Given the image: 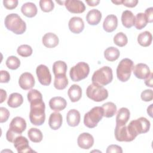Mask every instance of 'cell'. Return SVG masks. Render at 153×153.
<instances>
[{
  "label": "cell",
  "instance_id": "obj_1",
  "mask_svg": "<svg viewBox=\"0 0 153 153\" xmlns=\"http://www.w3.org/2000/svg\"><path fill=\"white\" fill-rule=\"evenodd\" d=\"M45 103L42 100L30 103L29 119L30 123L35 126H41L45 121Z\"/></svg>",
  "mask_w": 153,
  "mask_h": 153
},
{
  "label": "cell",
  "instance_id": "obj_2",
  "mask_svg": "<svg viewBox=\"0 0 153 153\" xmlns=\"http://www.w3.org/2000/svg\"><path fill=\"white\" fill-rule=\"evenodd\" d=\"M6 28L17 35L23 34L26 30V25L25 21L16 13L8 14L4 20Z\"/></svg>",
  "mask_w": 153,
  "mask_h": 153
},
{
  "label": "cell",
  "instance_id": "obj_3",
  "mask_svg": "<svg viewBox=\"0 0 153 153\" xmlns=\"http://www.w3.org/2000/svg\"><path fill=\"white\" fill-rule=\"evenodd\" d=\"M26 123L24 118L20 117H16L11 120L9 129L6 133L7 140L13 143L15 139L22 135V133L26 130Z\"/></svg>",
  "mask_w": 153,
  "mask_h": 153
},
{
  "label": "cell",
  "instance_id": "obj_4",
  "mask_svg": "<svg viewBox=\"0 0 153 153\" xmlns=\"http://www.w3.org/2000/svg\"><path fill=\"white\" fill-rule=\"evenodd\" d=\"M112 70L109 66H103L96 71L92 75V83L99 86L106 85L112 81Z\"/></svg>",
  "mask_w": 153,
  "mask_h": 153
},
{
  "label": "cell",
  "instance_id": "obj_5",
  "mask_svg": "<svg viewBox=\"0 0 153 153\" xmlns=\"http://www.w3.org/2000/svg\"><path fill=\"white\" fill-rule=\"evenodd\" d=\"M150 122L145 117H140L130 121L127 126L129 132L136 138L138 134L148 132L150 128Z\"/></svg>",
  "mask_w": 153,
  "mask_h": 153
},
{
  "label": "cell",
  "instance_id": "obj_6",
  "mask_svg": "<svg viewBox=\"0 0 153 153\" xmlns=\"http://www.w3.org/2000/svg\"><path fill=\"white\" fill-rule=\"evenodd\" d=\"M133 62L128 58L122 59L117 68V78L121 82H126L131 76L133 69Z\"/></svg>",
  "mask_w": 153,
  "mask_h": 153
},
{
  "label": "cell",
  "instance_id": "obj_7",
  "mask_svg": "<svg viewBox=\"0 0 153 153\" xmlns=\"http://www.w3.org/2000/svg\"><path fill=\"white\" fill-rule=\"evenodd\" d=\"M103 117V110L100 106L93 107L84 117V124L88 128H92L97 126Z\"/></svg>",
  "mask_w": 153,
  "mask_h": 153
},
{
  "label": "cell",
  "instance_id": "obj_8",
  "mask_svg": "<svg viewBox=\"0 0 153 153\" xmlns=\"http://www.w3.org/2000/svg\"><path fill=\"white\" fill-rule=\"evenodd\" d=\"M86 94L92 100L99 102L108 98V91L103 86H99L92 83L87 87Z\"/></svg>",
  "mask_w": 153,
  "mask_h": 153
},
{
  "label": "cell",
  "instance_id": "obj_9",
  "mask_svg": "<svg viewBox=\"0 0 153 153\" xmlns=\"http://www.w3.org/2000/svg\"><path fill=\"white\" fill-rule=\"evenodd\" d=\"M89 72V65L85 62H81L71 68L69 75L73 81L78 82L87 77Z\"/></svg>",
  "mask_w": 153,
  "mask_h": 153
},
{
  "label": "cell",
  "instance_id": "obj_10",
  "mask_svg": "<svg viewBox=\"0 0 153 153\" xmlns=\"http://www.w3.org/2000/svg\"><path fill=\"white\" fill-rule=\"evenodd\" d=\"M114 133L116 140L120 142H131L135 139L129 132L127 126L126 125L119 126L116 124Z\"/></svg>",
  "mask_w": 153,
  "mask_h": 153
},
{
  "label": "cell",
  "instance_id": "obj_11",
  "mask_svg": "<svg viewBox=\"0 0 153 153\" xmlns=\"http://www.w3.org/2000/svg\"><path fill=\"white\" fill-rule=\"evenodd\" d=\"M36 73L39 82L43 85H49L51 82V75L48 68L44 65H40L36 69Z\"/></svg>",
  "mask_w": 153,
  "mask_h": 153
},
{
  "label": "cell",
  "instance_id": "obj_12",
  "mask_svg": "<svg viewBox=\"0 0 153 153\" xmlns=\"http://www.w3.org/2000/svg\"><path fill=\"white\" fill-rule=\"evenodd\" d=\"M14 146L19 153H27L35 152L29 146V141L26 137L22 135L17 136L14 141Z\"/></svg>",
  "mask_w": 153,
  "mask_h": 153
},
{
  "label": "cell",
  "instance_id": "obj_13",
  "mask_svg": "<svg viewBox=\"0 0 153 153\" xmlns=\"http://www.w3.org/2000/svg\"><path fill=\"white\" fill-rule=\"evenodd\" d=\"M35 78L32 74L29 72H24L19 77V86L25 90L31 89L35 85Z\"/></svg>",
  "mask_w": 153,
  "mask_h": 153
},
{
  "label": "cell",
  "instance_id": "obj_14",
  "mask_svg": "<svg viewBox=\"0 0 153 153\" xmlns=\"http://www.w3.org/2000/svg\"><path fill=\"white\" fill-rule=\"evenodd\" d=\"M66 8L71 13L79 14L83 13L85 10L84 4L79 0H67L65 1Z\"/></svg>",
  "mask_w": 153,
  "mask_h": 153
},
{
  "label": "cell",
  "instance_id": "obj_15",
  "mask_svg": "<svg viewBox=\"0 0 153 153\" xmlns=\"http://www.w3.org/2000/svg\"><path fill=\"white\" fill-rule=\"evenodd\" d=\"M77 143L79 148L84 149H88L94 144V138L88 133H82L78 136Z\"/></svg>",
  "mask_w": 153,
  "mask_h": 153
},
{
  "label": "cell",
  "instance_id": "obj_16",
  "mask_svg": "<svg viewBox=\"0 0 153 153\" xmlns=\"http://www.w3.org/2000/svg\"><path fill=\"white\" fill-rule=\"evenodd\" d=\"M134 75L140 79H146L151 74L148 66L145 63H140L133 67Z\"/></svg>",
  "mask_w": 153,
  "mask_h": 153
},
{
  "label": "cell",
  "instance_id": "obj_17",
  "mask_svg": "<svg viewBox=\"0 0 153 153\" xmlns=\"http://www.w3.org/2000/svg\"><path fill=\"white\" fill-rule=\"evenodd\" d=\"M69 30L74 33H81L84 28V23L83 20L79 17H72L68 23Z\"/></svg>",
  "mask_w": 153,
  "mask_h": 153
},
{
  "label": "cell",
  "instance_id": "obj_18",
  "mask_svg": "<svg viewBox=\"0 0 153 153\" xmlns=\"http://www.w3.org/2000/svg\"><path fill=\"white\" fill-rule=\"evenodd\" d=\"M118 26V19L114 14H109L106 17L103 23V29L106 32L114 31Z\"/></svg>",
  "mask_w": 153,
  "mask_h": 153
},
{
  "label": "cell",
  "instance_id": "obj_19",
  "mask_svg": "<svg viewBox=\"0 0 153 153\" xmlns=\"http://www.w3.org/2000/svg\"><path fill=\"white\" fill-rule=\"evenodd\" d=\"M66 100L60 96L53 97L49 101L50 108L56 112L63 110L66 107Z\"/></svg>",
  "mask_w": 153,
  "mask_h": 153
},
{
  "label": "cell",
  "instance_id": "obj_20",
  "mask_svg": "<svg viewBox=\"0 0 153 153\" xmlns=\"http://www.w3.org/2000/svg\"><path fill=\"white\" fill-rule=\"evenodd\" d=\"M42 42L45 47L51 48H54L59 44V39L56 34L52 32H48L43 36Z\"/></svg>",
  "mask_w": 153,
  "mask_h": 153
},
{
  "label": "cell",
  "instance_id": "obj_21",
  "mask_svg": "<svg viewBox=\"0 0 153 153\" xmlns=\"http://www.w3.org/2000/svg\"><path fill=\"white\" fill-rule=\"evenodd\" d=\"M80 120L81 115L79 112L78 110L72 109L68 112L66 115V121L69 126H77L80 122Z\"/></svg>",
  "mask_w": 153,
  "mask_h": 153
},
{
  "label": "cell",
  "instance_id": "obj_22",
  "mask_svg": "<svg viewBox=\"0 0 153 153\" xmlns=\"http://www.w3.org/2000/svg\"><path fill=\"white\" fill-rule=\"evenodd\" d=\"M62 120L63 118L60 113L58 112L51 113L48 120L50 127L54 130H58L62 124Z\"/></svg>",
  "mask_w": 153,
  "mask_h": 153
},
{
  "label": "cell",
  "instance_id": "obj_23",
  "mask_svg": "<svg viewBox=\"0 0 153 153\" xmlns=\"http://www.w3.org/2000/svg\"><path fill=\"white\" fill-rule=\"evenodd\" d=\"M130 111L127 108L123 107L120 108L117 114L116 124L119 126L126 125L130 118Z\"/></svg>",
  "mask_w": 153,
  "mask_h": 153
},
{
  "label": "cell",
  "instance_id": "obj_24",
  "mask_svg": "<svg viewBox=\"0 0 153 153\" xmlns=\"http://www.w3.org/2000/svg\"><path fill=\"white\" fill-rule=\"evenodd\" d=\"M101 19L102 13L97 9L90 10L86 15V20L90 25H97L100 22Z\"/></svg>",
  "mask_w": 153,
  "mask_h": 153
},
{
  "label": "cell",
  "instance_id": "obj_25",
  "mask_svg": "<svg viewBox=\"0 0 153 153\" xmlns=\"http://www.w3.org/2000/svg\"><path fill=\"white\" fill-rule=\"evenodd\" d=\"M21 11L26 17L32 18L36 16L38 10L34 3L28 2L22 5L21 7Z\"/></svg>",
  "mask_w": 153,
  "mask_h": 153
},
{
  "label": "cell",
  "instance_id": "obj_26",
  "mask_svg": "<svg viewBox=\"0 0 153 153\" xmlns=\"http://www.w3.org/2000/svg\"><path fill=\"white\" fill-rule=\"evenodd\" d=\"M68 96L72 102H78L82 96V89L76 84L72 85L68 91Z\"/></svg>",
  "mask_w": 153,
  "mask_h": 153
},
{
  "label": "cell",
  "instance_id": "obj_27",
  "mask_svg": "<svg viewBox=\"0 0 153 153\" xmlns=\"http://www.w3.org/2000/svg\"><path fill=\"white\" fill-rule=\"evenodd\" d=\"M135 17L130 10H125L121 14V22L126 28H130L134 26Z\"/></svg>",
  "mask_w": 153,
  "mask_h": 153
},
{
  "label": "cell",
  "instance_id": "obj_28",
  "mask_svg": "<svg viewBox=\"0 0 153 153\" xmlns=\"http://www.w3.org/2000/svg\"><path fill=\"white\" fill-rule=\"evenodd\" d=\"M23 102V98L21 94L19 93H13L8 97L7 100L8 105L13 108H17L22 105Z\"/></svg>",
  "mask_w": 153,
  "mask_h": 153
},
{
  "label": "cell",
  "instance_id": "obj_29",
  "mask_svg": "<svg viewBox=\"0 0 153 153\" xmlns=\"http://www.w3.org/2000/svg\"><path fill=\"white\" fill-rule=\"evenodd\" d=\"M152 41V36L150 32L144 31L141 32L137 36V42L142 47L149 46Z\"/></svg>",
  "mask_w": 153,
  "mask_h": 153
},
{
  "label": "cell",
  "instance_id": "obj_30",
  "mask_svg": "<svg viewBox=\"0 0 153 153\" xmlns=\"http://www.w3.org/2000/svg\"><path fill=\"white\" fill-rule=\"evenodd\" d=\"M68 85V79L66 74H60L54 76V86L57 90H63Z\"/></svg>",
  "mask_w": 153,
  "mask_h": 153
},
{
  "label": "cell",
  "instance_id": "obj_31",
  "mask_svg": "<svg viewBox=\"0 0 153 153\" xmlns=\"http://www.w3.org/2000/svg\"><path fill=\"white\" fill-rule=\"evenodd\" d=\"M120 53L118 48L114 47H110L107 48L104 51L105 58L109 62H114L118 59Z\"/></svg>",
  "mask_w": 153,
  "mask_h": 153
},
{
  "label": "cell",
  "instance_id": "obj_32",
  "mask_svg": "<svg viewBox=\"0 0 153 153\" xmlns=\"http://www.w3.org/2000/svg\"><path fill=\"white\" fill-rule=\"evenodd\" d=\"M102 108L103 110V117L106 118L113 117L117 111L116 105L111 102H108L103 104Z\"/></svg>",
  "mask_w": 153,
  "mask_h": 153
},
{
  "label": "cell",
  "instance_id": "obj_33",
  "mask_svg": "<svg viewBox=\"0 0 153 153\" xmlns=\"http://www.w3.org/2000/svg\"><path fill=\"white\" fill-rule=\"evenodd\" d=\"M29 139L34 143L40 142L43 138V135L40 130L36 128H30L27 131Z\"/></svg>",
  "mask_w": 153,
  "mask_h": 153
},
{
  "label": "cell",
  "instance_id": "obj_34",
  "mask_svg": "<svg viewBox=\"0 0 153 153\" xmlns=\"http://www.w3.org/2000/svg\"><path fill=\"white\" fill-rule=\"evenodd\" d=\"M67 71L66 63L62 60L55 62L53 65V72L54 76L60 74H66Z\"/></svg>",
  "mask_w": 153,
  "mask_h": 153
},
{
  "label": "cell",
  "instance_id": "obj_35",
  "mask_svg": "<svg viewBox=\"0 0 153 153\" xmlns=\"http://www.w3.org/2000/svg\"><path fill=\"white\" fill-rule=\"evenodd\" d=\"M148 20L144 13H139L136 14L134 19V26L137 29L140 30L143 29L146 26Z\"/></svg>",
  "mask_w": 153,
  "mask_h": 153
},
{
  "label": "cell",
  "instance_id": "obj_36",
  "mask_svg": "<svg viewBox=\"0 0 153 153\" xmlns=\"http://www.w3.org/2000/svg\"><path fill=\"white\" fill-rule=\"evenodd\" d=\"M127 37L123 32H118L114 37V42L118 47H122L125 46L127 44Z\"/></svg>",
  "mask_w": 153,
  "mask_h": 153
},
{
  "label": "cell",
  "instance_id": "obj_37",
  "mask_svg": "<svg viewBox=\"0 0 153 153\" xmlns=\"http://www.w3.org/2000/svg\"><path fill=\"white\" fill-rule=\"evenodd\" d=\"M5 64L8 68L11 70H16L19 68L20 65V61L16 56H11L7 58Z\"/></svg>",
  "mask_w": 153,
  "mask_h": 153
},
{
  "label": "cell",
  "instance_id": "obj_38",
  "mask_svg": "<svg viewBox=\"0 0 153 153\" xmlns=\"http://www.w3.org/2000/svg\"><path fill=\"white\" fill-rule=\"evenodd\" d=\"M17 52L20 56L26 57L30 56L32 54V48L29 45L23 44L20 45L17 48Z\"/></svg>",
  "mask_w": 153,
  "mask_h": 153
},
{
  "label": "cell",
  "instance_id": "obj_39",
  "mask_svg": "<svg viewBox=\"0 0 153 153\" xmlns=\"http://www.w3.org/2000/svg\"><path fill=\"white\" fill-rule=\"evenodd\" d=\"M27 96L29 103L36 100H42V95L41 93L36 89H32L29 91Z\"/></svg>",
  "mask_w": 153,
  "mask_h": 153
},
{
  "label": "cell",
  "instance_id": "obj_40",
  "mask_svg": "<svg viewBox=\"0 0 153 153\" xmlns=\"http://www.w3.org/2000/svg\"><path fill=\"white\" fill-rule=\"evenodd\" d=\"M39 6L41 10L45 13L51 11L54 7V3L51 0H41Z\"/></svg>",
  "mask_w": 153,
  "mask_h": 153
},
{
  "label": "cell",
  "instance_id": "obj_41",
  "mask_svg": "<svg viewBox=\"0 0 153 153\" xmlns=\"http://www.w3.org/2000/svg\"><path fill=\"white\" fill-rule=\"evenodd\" d=\"M141 99L145 102H150L153 99V92L151 89H147L143 91L140 95Z\"/></svg>",
  "mask_w": 153,
  "mask_h": 153
},
{
  "label": "cell",
  "instance_id": "obj_42",
  "mask_svg": "<svg viewBox=\"0 0 153 153\" xmlns=\"http://www.w3.org/2000/svg\"><path fill=\"white\" fill-rule=\"evenodd\" d=\"M17 0H4L3 4L5 8L8 10H13L17 7L18 5Z\"/></svg>",
  "mask_w": 153,
  "mask_h": 153
},
{
  "label": "cell",
  "instance_id": "obj_43",
  "mask_svg": "<svg viewBox=\"0 0 153 153\" xmlns=\"http://www.w3.org/2000/svg\"><path fill=\"white\" fill-rule=\"evenodd\" d=\"M0 112H1V118H0L1 123L7 121L10 117L9 111L4 107H1Z\"/></svg>",
  "mask_w": 153,
  "mask_h": 153
},
{
  "label": "cell",
  "instance_id": "obj_44",
  "mask_svg": "<svg viewBox=\"0 0 153 153\" xmlns=\"http://www.w3.org/2000/svg\"><path fill=\"white\" fill-rule=\"evenodd\" d=\"M106 152V153H122L123 149L121 146L117 145H111L108 146Z\"/></svg>",
  "mask_w": 153,
  "mask_h": 153
},
{
  "label": "cell",
  "instance_id": "obj_45",
  "mask_svg": "<svg viewBox=\"0 0 153 153\" xmlns=\"http://www.w3.org/2000/svg\"><path fill=\"white\" fill-rule=\"evenodd\" d=\"M1 72V83H7L10 79V75L7 71L2 70Z\"/></svg>",
  "mask_w": 153,
  "mask_h": 153
},
{
  "label": "cell",
  "instance_id": "obj_46",
  "mask_svg": "<svg viewBox=\"0 0 153 153\" xmlns=\"http://www.w3.org/2000/svg\"><path fill=\"white\" fill-rule=\"evenodd\" d=\"M145 15L148 23H152L153 21V8L149 7L145 11Z\"/></svg>",
  "mask_w": 153,
  "mask_h": 153
},
{
  "label": "cell",
  "instance_id": "obj_47",
  "mask_svg": "<svg viewBox=\"0 0 153 153\" xmlns=\"http://www.w3.org/2000/svg\"><path fill=\"white\" fill-rule=\"evenodd\" d=\"M138 3L137 0H123V3L124 6L127 7L133 8L136 6Z\"/></svg>",
  "mask_w": 153,
  "mask_h": 153
},
{
  "label": "cell",
  "instance_id": "obj_48",
  "mask_svg": "<svg viewBox=\"0 0 153 153\" xmlns=\"http://www.w3.org/2000/svg\"><path fill=\"white\" fill-rule=\"evenodd\" d=\"M153 76V74L152 73H151L150 75H149L148 77H147L145 80V84L146 85H147L148 87H151L152 88L153 87V85H152V81H153V79H152V76Z\"/></svg>",
  "mask_w": 153,
  "mask_h": 153
},
{
  "label": "cell",
  "instance_id": "obj_49",
  "mask_svg": "<svg viewBox=\"0 0 153 153\" xmlns=\"http://www.w3.org/2000/svg\"><path fill=\"white\" fill-rule=\"evenodd\" d=\"M85 2L88 4V5L91 6V7H94V6L97 5L99 4L100 1L99 0H90V1H85Z\"/></svg>",
  "mask_w": 153,
  "mask_h": 153
},
{
  "label": "cell",
  "instance_id": "obj_50",
  "mask_svg": "<svg viewBox=\"0 0 153 153\" xmlns=\"http://www.w3.org/2000/svg\"><path fill=\"white\" fill-rule=\"evenodd\" d=\"M1 91V101H0V103H2L7 98V93L6 91L3 90V89H1L0 90Z\"/></svg>",
  "mask_w": 153,
  "mask_h": 153
},
{
  "label": "cell",
  "instance_id": "obj_51",
  "mask_svg": "<svg viewBox=\"0 0 153 153\" xmlns=\"http://www.w3.org/2000/svg\"><path fill=\"white\" fill-rule=\"evenodd\" d=\"M152 105H153L152 104L150 105V106L149 107H148V108H147V113L151 117H152Z\"/></svg>",
  "mask_w": 153,
  "mask_h": 153
},
{
  "label": "cell",
  "instance_id": "obj_52",
  "mask_svg": "<svg viewBox=\"0 0 153 153\" xmlns=\"http://www.w3.org/2000/svg\"><path fill=\"white\" fill-rule=\"evenodd\" d=\"M112 3L117 4V5H120V4H122L123 3V0H118V1H112Z\"/></svg>",
  "mask_w": 153,
  "mask_h": 153
}]
</instances>
